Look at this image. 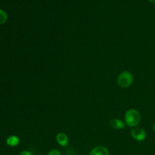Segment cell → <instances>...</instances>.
Instances as JSON below:
<instances>
[{"mask_svg": "<svg viewBox=\"0 0 155 155\" xmlns=\"http://www.w3.org/2000/svg\"><path fill=\"white\" fill-rule=\"evenodd\" d=\"M124 120L126 124L130 127H135L139 125L141 121L139 112L136 109H130L125 114Z\"/></svg>", "mask_w": 155, "mask_h": 155, "instance_id": "obj_1", "label": "cell"}, {"mask_svg": "<svg viewBox=\"0 0 155 155\" xmlns=\"http://www.w3.org/2000/svg\"><path fill=\"white\" fill-rule=\"evenodd\" d=\"M118 86L122 88H127L131 86L133 82V76L129 71H124L117 77Z\"/></svg>", "mask_w": 155, "mask_h": 155, "instance_id": "obj_2", "label": "cell"}, {"mask_svg": "<svg viewBox=\"0 0 155 155\" xmlns=\"http://www.w3.org/2000/svg\"><path fill=\"white\" fill-rule=\"evenodd\" d=\"M131 136L137 142H142L146 139V132L141 127H135L131 130Z\"/></svg>", "mask_w": 155, "mask_h": 155, "instance_id": "obj_3", "label": "cell"}, {"mask_svg": "<svg viewBox=\"0 0 155 155\" xmlns=\"http://www.w3.org/2000/svg\"><path fill=\"white\" fill-rule=\"evenodd\" d=\"M56 141H57L58 144L60 145L61 146H67L69 142V139H68V136L64 134V133H59L56 136Z\"/></svg>", "mask_w": 155, "mask_h": 155, "instance_id": "obj_4", "label": "cell"}, {"mask_svg": "<svg viewBox=\"0 0 155 155\" xmlns=\"http://www.w3.org/2000/svg\"><path fill=\"white\" fill-rule=\"evenodd\" d=\"M89 155H109V151L105 147L97 146L90 151Z\"/></svg>", "mask_w": 155, "mask_h": 155, "instance_id": "obj_5", "label": "cell"}, {"mask_svg": "<svg viewBox=\"0 0 155 155\" xmlns=\"http://www.w3.org/2000/svg\"><path fill=\"white\" fill-rule=\"evenodd\" d=\"M110 127L115 130H122L126 127V123L120 119H112L110 121Z\"/></svg>", "mask_w": 155, "mask_h": 155, "instance_id": "obj_6", "label": "cell"}, {"mask_svg": "<svg viewBox=\"0 0 155 155\" xmlns=\"http://www.w3.org/2000/svg\"><path fill=\"white\" fill-rule=\"evenodd\" d=\"M19 143L20 139L16 136H10L6 139V144L10 147H16Z\"/></svg>", "mask_w": 155, "mask_h": 155, "instance_id": "obj_7", "label": "cell"}, {"mask_svg": "<svg viewBox=\"0 0 155 155\" xmlns=\"http://www.w3.org/2000/svg\"><path fill=\"white\" fill-rule=\"evenodd\" d=\"M8 15L4 10L0 9V25H2L7 21Z\"/></svg>", "mask_w": 155, "mask_h": 155, "instance_id": "obj_8", "label": "cell"}, {"mask_svg": "<svg viewBox=\"0 0 155 155\" xmlns=\"http://www.w3.org/2000/svg\"><path fill=\"white\" fill-rule=\"evenodd\" d=\"M47 155H61L60 151L58 149H51Z\"/></svg>", "mask_w": 155, "mask_h": 155, "instance_id": "obj_9", "label": "cell"}, {"mask_svg": "<svg viewBox=\"0 0 155 155\" xmlns=\"http://www.w3.org/2000/svg\"><path fill=\"white\" fill-rule=\"evenodd\" d=\"M19 155H33V154L29 151H22Z\"/></svg>", "mask_w": 155, "mask_h": 155, "instance_id": "obj_10", "label": "cell"}, {"mask_svg": "<svg viewBox=\"0 0 155 155\" xmlns=\"http://www.w3.org/2000/svg\"><path fill=\"white\" fill-rule=\"evenodd\" d=\"M149 2H151V3H155V0H148Z\"/></svg>", "mask_w": 155, "mask_h": 155, "instance_id": "obj_11", "label": "cell"}, {"mask_svg": "<svg viewBox=\"0 0 155 155\" xmlns=\"http://www.w3.org/2000/svg\"><path fill=\"white\" fill-rule=\"evenodd\" d=\"M153 130H154V133H155V121H154V124H153Z\"/></svg>", "mask_w": 155, "mask_h": 155, "instance_id": "obj_12", "label": "cell"}]
</instances>
